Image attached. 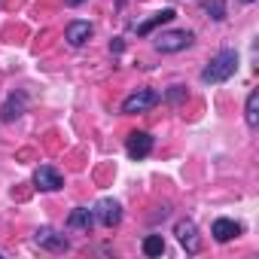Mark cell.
Segmentation results:
<instances>
[{"label":"cell","instance_id":"21","mask_svg":"<svg viewBox=\"0 0 259 259\" xmlns=\"http://www.w3.org/2000/svg\"><path fill=\"white\" fill-rule=\"evenodd\" d=\"M116 4H119V7H122V4H125V0H116Z\"/></svg>","mask_w":259,"mask_h":259},{"label":"cell","instance_id":"18","mask_svg":"<svg viewBox=\"0 0 259 259\" xmlns=\"http://www.w3.org/2000/svg\"><path fill=\"white\" fill-rule=\"evenodd\" d=\"M110 52H116V55H119V52H122V40H113V43H110Z\"/></svg>","mask_w":259,"mask_h":259},{"label":"cell","instance_id":"10","mask_svg":"<svg viewBox=\"0 0 259 259\" xmlns=\"http://www.w3.org/2000/svg\"><path fill=\"white\" fill-rule=\"evenodd\" d=\"M210 235H213L217 244H229L232 238L241 235V223H235V220H229V217H217L213 226H210Z\"/></svg>","mask_w":259,"mask_h":259},{"label":"cell","instance_id":"17","mask_svg":"<svg viewBox=\"0 0 259 259\" xmlns=\"http://www.w3.org/2000/svg\"><path fill=\"white\" fill-rule=\"evenodd\" d=\"M165 101H168V104H180V101H186V85H171V89L165 92Z\"/></svg>","mask_w":259,"mask_h":259},{"label":"cell","instance_id":"2","mask_svg":"<svg viewBox=\"0 0 259 259\" xmlns=\"http://www.w3.org/2000/svg\"><path fill=\"white\" fill-rule=\"evenodd\" d=\"M192 43H195V34H192V31H162V34L153 37V46H156V52H162V55L183 52V49H189Z\"/></svg>","mask_w":259,"mask_h":259},{"label":"cell","instance_id":"15","mask_svg":"<svg viewBox=\"0 0 259 259\" xmlns=\"http://www.w3.org/2000/svg\"><path fill=\"white\" fill-rule=\"evenodd\" d=\"M201 7L213 22H226V4L223 0H201Z\"/></svg>","mask_w":259,"mask_h":259},{"label":"cell","instance_id":"9","mask_svg":"<svg viewBox=\"0 0 259 259\" xmlns=\"http://www.w3.org/2000/svg\"><path fill=\"white\" fill-rule=\"evenodd\" d=\"M92 34H95L92 22H82V19H73V22L64 28V40H67V46H73V49L85 46V43L92 40Z\"/></svg>","mask_w":259,"mask_h":259},{"label":"cell","instance_id":"20","mask_svg":"<svg viewBox=\"0 0 259 259\" xmlns=\"http://www.w3.org/2000/svg\"><path fill=\"white\" fill-rule=\"evenodd\" d=\"M241 4H256V0H241Z\"/></svg>","mask_w":259,"mask_h":259},{"label":"cell","instance_id":"1","mask_svg":"<svg viewBox=\"0 0 259 259\" xmlns=\"http://www.w3.org/2000/svg\"><path fill=\"white\" fill-rule=\"evenodd\" d=\"M238 73V52L235 49H220L201 70V82L204 85H220V82H229L232 76Z\"/></svg>","mask_w":259,"mask_h":259},{"label":"cell","instance_id":"13","mask_svg":"<svg viewBox=\"0 0 259 259\" xmlns=\"http://www.w3.org/2000/svg\"><path fill=\"white\" fill-rule=\"evenodd\" d=\"M177 19V13L174 10H162V13H156L153 19H147V22H141L138 25V37H147L150 31H156L159 25H168V22H174Z\"/></svg>","mask_w":259,"mask_h":259},{"label":"cell","instance_id":"8","mask_svg":"<svg viewBox=\"0 0 259 259\" xmlns=\"http://www.w3.org/2000/svg\"><path fill=\"white\" fill-rule=\"evenodd\" d=\"M174 235H177V241H180V247H183L186 253H198V250H201L198 226H195L192 220H180V223L174 226Z\"/></svg>","mask_w":259,"mask_h":259},{"label":"cell","instance_id":"12","mask_svg":"<svg viewBox=\"0 0 259 259\" xmlns=\"http://www.w3.org/2000/svg\"><path fill=\"white\" fill-rule=\"evenodd\" d=\"M95 226V210L92 207H73L67 213V229H76V232H92Z\"/></svg>","mask_w":259,"mask_h":259},{"label":"cell","instance_id":"19","mask_svg":"<svg viewBox=\"0 0 259 259\" xmlns=\"http://www.w3.org/2000/svg\"><path fill=\"white\" fill-rule=\"evenodd\" d=\"M67 7H79V4H85V0H64Z\"/></svg>","mask_w":259,"mask_h":259},{"label":"cell","instance_id":"7","mask_svg":"<svg viewBox=\"0 0 259 259\" xmlns=\"http://www.w3.org/2000/svg\"><path fill=\"white\" fill-rule=\"evenodd\" d=\"M34 186H37L40 192H58V189L64 186V177H61L58 168H52V165H40V168L34 171Z\"/></svg>","mask_w":259,"mask_h":259},{"label":"cell","instance_id":"16","mask_svg":"<svg viewBox=\"0 0 259 259\" xmlns=\"http://www.w3.org/2000/svg\"><path fill=\"white\" fill-rule=\"evenodd\" d=\"M144 253L147 256H162L165 253V238L162 235H147L144 238Z\"/></svg>","mask_w":259,"mask_h":259},{"label":"cell","instance_id":"3","mask_svg":"<svg viewBox=\"0 0 259 259\" xmlns=\"http://www.w3.org/2000/svg\"><path fill=\"white\" fill-rule=\"evenodd\" d=\"M162 101V95L156 92V89H138V92H132L125 101H122V113L125 116H135V113H147V110H153L156 104Z\"/></svg>","mask_w":259,"mask_h":259},{"label":"cell","instance_id":"14","mask_svg":"<svg viewBox=\"0 0 259 259\" xmlns=\"http://www.w3.org/2000/svg\"><path fill=\"white\" fill-rule=\"evenodd\" d=\"M244 122H247L250 132H256V128H259V92H256V89L247 95V104H244Z\"/></svg>","mask_w":259,"mask_h":259},{"label":"cell","instance_id":"6","mask_svg":"<svg viewBox=\"0 0 259 259\" xmlns=\"http://www.w3.org/2000/svg\"><path fill=\"white\" fill-rule=\"evenodd\" d=\"M34 241H37V247H43V250H49V253H67V250H70V241H67L61 232H55L52 226H40V229L34 232Z\"/></svg>","mask_w":259,"mask_h":259},{"label":"cell","instance_id":"5","mask_svg":"<svg viewBox=\"0 0 259 259\" xmlns=\"http://www.w3.org/2000/svg\"><path fill=\"white\" fill-rule=\"evenodd\" d=\"M153 147H156V138L150 132H132L125 138V153H128V159H135V162L147 159L153 153Z\"/></svg>","mask_w":259,"mask_h":259},{"label":"cell","instance_id":"11","mask_svg":"<svg viewBox=\"0 0 259 259\" xmlns=\"http://www.w3.org/2000/svg\"><path fill=\"white\" fill-rule=\"evenodd\" d=\"M25 107H28V95L25 92H13L4 101V107H0V122H16L25 113Z\"/></svg>","mask_w":259,"mask_h":259},{"label":"cell","instance_id":"4","mask_svg":"<svg viewBox=\"0 0 259 259\" xmlns=\"http://www.w3.org/2000/svg\"><path fill=\"white\" fill-rule=\"evenodd\" d=\"M92 210H95V223H101L104 229H113V226L122 223V204L116 198H110V195L98 198V204Z\"/></svg>","mask_w":259,"mask_h":259}]
</instances>
